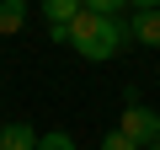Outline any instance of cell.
<instances>
[{"mask_svg": "<svg viewBox=\"0 0 160 150\" xmlns=\"http://www.w3.org/2000/svg\"><path fill=\"white\" fill-rule=\"evenodd\" d=\"M48 38L53 43H64V48H75L80 59H91V64H107V59H118L123 48H128V27L112 16V11H96V6H80L64 27H48Z\"/></svg>", "mask_w": 160, "mask_h": 150, "instance_id": "obj_1", "label": "cell"}, {"mask_svg": "<svg viewBox=\"0 0 160 150\" xmlns=\"http://www.w3.org/2000/svg\"><path fill=\"white\" fill-rule=\"evenodd\" d=\"M118 129H123V134H133L139 145H155V139H160V113H155V107H144V102H128V107H123V118H118Z\"/></svg>", "mask_w": 160, "mask_h": 150, "instance_id": "obj_2", "label": "cell"}, {"mask_svg": "<svg viewBox=\"0 0 160 150\" xmlns=\"http://www.w3.org/2000/svg\"><path fill=\"white\" fill-rule=\"evenodd\" d=\"M128 32H133V43H144V48H160V6H139Z\"/></svg>", "mask_w": 160, "mask_h": 150, "instance_id": "obj_3", "label": "cell"}, {"mask_svg": "<svg viewBox=\"0 0 160 150\" xmlns=\"http://www.w3.org/2000/svg\"><path fill=\"white\" fill-rule=\"evenodd\" d=\"M38 129L32 123H6V129H0V150H38Z\"/></svg>", "mask_w": 160, "mask_h": 150, "instance_id": "obj_4", "label": "cell"}, {"mask_svg": "<svg viewBox=\"0 0 160 150\" xmlns=\"http://www.w3.org/2000/svg\"><path fill=\"white\" fill-rule=\"evenodd\" d=\"M27 6L32 0H0V38H16L27 27Z\"/></svg>", "mask_w": 160, "mask_h": 150, "instance_id": "obj_5", "label": "cell"}, {"mask_svg": "<svg viewBox=\"0 0 160 150\" xmlns=\"http://www.w3.org/2000/svg\"><path fill=\"white\" fill-rule=\"evenodd\" d=\"M80 6H86V0H43V16H48V27H64Z\"/></svg>", "mask_w": 160, "mask_h": 150, "instance_id": "obj_6", "label": "cell"}, {"mask_svg": "<svg viewBox=\"0 0 160 150\" xmlns=\"http://www.w3.org/2000/svg\"><path fill=\"white\" fill-rule=\"evenodd\" d=\"M102 150H144L133 134H123V129H112V134H102Z\"/></svg>", "mask_w": 160, "mask_h": 150, "instance_id": "obj_7", "label": "cell"}, {"mask_svg": "<svg viewBox=\"0 0 160 150\" xmlns=\"http://www.w3.org/2000/svg\"><path fill=\"white\" fill-rule=\"evenodd\" d=\"M38 150H80V145H75V134L53 129V134H43V139H38Z\"/></svg>", "mask_w": 160, "mask_h": 150, "instance_id": "obj_8", "label": "cell"}, {"mask_svg": "<svg viewBox=\"0 0 160 150\" xmlns=\"http://www.w3.org/2000/svg\"><path fill=\"white\" fill-rule=\"evenodd\" d=\"M86 6H96V11H112V16H118V11L128 6V0H86Z\"/></svg>", "mask_w": 160, "mask_h": 150, "instance_id": "obj_9", "label": "cell"}, {"mask_svg": "<svg viewBox=\"0 0 160 150\" xmlns=\"http://www.w3.org/2000/svg\"><path fill=\"white\" fill-rule=\"evenodd\" d=\"M128 6H160V0H128Z\"/></svg>", "mask_w": 160, "mask_h": 150, "instance_id": "obj_10", "label": "cell"}, {"mask_svg": "<svg viewBox=\"0 0 160 150\" xmlns=\"http://www.w3.org/2000/svg\"><path fill=\"white\" fill-rule=\"evenodd\" d=\"M144 150H160V139H155V145H144Z\"/></svg>", "mask_w": 160, "mask_h": 150, "instance_id": "obj_11", "label": "cell"}]
</instances>
